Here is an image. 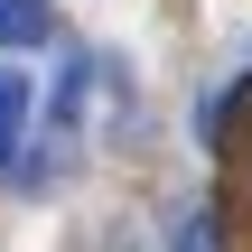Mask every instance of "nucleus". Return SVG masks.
<instances>
[{
	"label": "nucleus",
	"mask_w": 252,
	"mask_h": 252,
	"mask_svg": "<svg viewBox=\"0 0 252 252\" xmlns=\"http://www.w3.org/2000/svg\"><path fill=\"white\" fill-rule=\"evenodd\" d=\"M28 122H37V84L19 65H0V178L28 159Z\"/></svg>",
	"instance_id": "f257e3e1"
},
{
	"label": "nucleus",
	"mask_w": 252,
	"mask_h": 252,
	"mask_svg": "<svg viewBox=\"0 0 252 252\" xmlns=\"http://www.w3.org/2000/svg\"><path fill=\"white\" fill-rule=\"evenodd\" d=\"M56 37V9L47 0H0V47L9 56H28V47H47Z\"/></svg>",
	"instance_id": "f03ea898"
}]
</instances>
